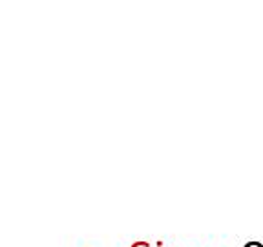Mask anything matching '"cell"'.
Returning <instances> with one entry per match:
<instances>
[{
  "instance_id": "obj_1",
  "label": "cell",
  "mask_w": 263,
  "mask_h": 247,
  "mask_svg": "<svg viewBox=\"0 0 263 247\" xmlns=\"http://www.w3.org/2000/svg\"><path fill=\"white\" fill-rule=\"evenodd\" d=\"M247 247H261V245H259V243H249Z\"/></svg>"
}]
</instances>
